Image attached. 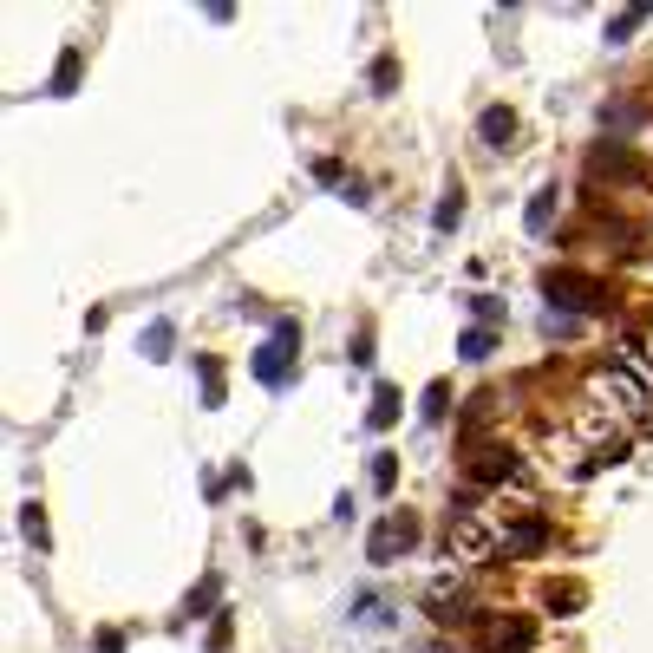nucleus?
I'll use <instances>...</instances> for the list:
<instances>
[{"mask_svg": "<svg viewBox=\"0 0 653 653\" xmlns=\"http://www.w3.org/2000/svg\"><path fill=\"white\" fill-rule=\"evenodd\" d=\"M542 294H556V301H569L575 314H601V307H608V281H595V275H575V268H549V275H542Z\"/></svg>", "mask_w": 653, "mask_h": 653, "instance_id": "1", "label": "nucleus"}, {"mask_svg": "<svg viewBox=\"0 0 653 653\" xmlns=\"http://www.w3.org/2000/svg\"><path fill=\"white\" fill-rule=\"evenodd\" d=\"M294 347H301V327H294V320H275V334H268L262 353H255V379H262V386H288Z\"/></svg>", "mask_w": 653, "mask_h": 653, "instance_id": "2", "label": "nucleus"}, {"mask_svg": "<svg viewBox=\"0 0 653 653\" xmlns=\"http://www.w3.org/2000/svg\"><path fill=\"white\" fill-rule=\"evenodd\" d=\"M477 640L490 653H529L536 647V621L529 614H490V621H477Z\"/></svg>", "mask_w": 653, "mask_h": 653, "instance_id": "3", "label": "nucleus"}, {"mask_svg": "<svg viewBox=\"0 0 653 653\" xmlns=\"http://www.w3.org/2000/svg\"><path fill=\"white\" fill-rule=\"evenodd\" d=\"M412 542H418V516L392 510L386 523H379L373 536H366V556H373V562H392V556H405V549H412Z\"/></svg>", "mask_w": 653, "mask_h": 653, "instance_id": "4", "label": "nucleus"}, {"mask_svg": "<svg viewBox=\"0 0 653 653\" xmlns=\"http://www.w3.org/2000/svg\"><path fill=\"white\" fill-rule=\"evenodd\" d=\"M542 542H549V523H542V510H523L510 529L497 536V556H536Z\"/></svg>", "mask_w": 653, "mask_h": 653, "instance_id": "5", "label": "nucleus"}, {"mask_svg": "<svg viewBox=\"0 0 653 653\" xmlns=\"http://www.w3.org/2000/svg\"><path fill=\"white\" fill-rule=\"evenodd\" d=\"M503 477H516V451L490 445V451H477V458H471V484H503Z\"/></svg>", "mask_w": 653, "mask_h": 653, "instance_id": "6", "label": "nucleus"}, {"mask_svg": "<svg viewBox=\"0 0 653 653\" xmlns=\"http://www.w3.org/2000/svg\"><path fill=\"white\" fill-rule=\"evenodd\" d=\"M477 131H484V144H490V151H510V138H516V118H510V105H490V112L477 118Z\"/></svg>", "mask_w": 653, "mask_h": 653, "instance_id": "7", "label": "nucleus"}, {"mask_svg": "<svg viewBox=\"0 0 653 653\" xmlns=\"http://www.w3.org/2000/svg\"><path fill=\"white\" fill-rule=\"evenodd\" d=\"M490 347H497V334H490V327H471V334L458 340V353H464V360H490Z\"/></svg>", "mask_w": 653, "mask_h": 653, "instance_id": "8", "label": "nucleus"}, {"mask_svg": "<svg viewBox=\"0 0 653 653\" xmlns=\"http://www.w3.org/2000/svg\"><path fill=\"white\" fill-rule=\"evenodd\" d=\"M549 223H556V190H542L536 203H529V229H536V236H542V229H549Z\"/></svg>", "mask_w": 653, "mask_h": 653, "instance_id": "9", "label": "nucleus"}, {"mask_svg": "<svg viewBox=\"0 0 653 653\" xmlns=\"http://www.w3.org/2000/svg\"><path fill=\"white\" fill-rule=\"evenodd\" d=\"M392 484H399V458L379 451V458H373V490H392Z\"/></svg>", "mask_w": 653, "mask_h": 653, "instance_id": "10", "label": "nucleus"}, {"mask_svg": "<svg viewBox=\"0 0 653 653\" xmlns=\"http://www.w3.org/2000/svg\"><path fill=\"white\" fill-rule=\"evenodd\" d=\"M144 353H151V360H164V353H170V320H151V334H144Z\"/></svg>", "mask_w": 653, "mask_h": 653, "instance_id": "11", "label": "nucleus"}, {"mask_svg": "<svg viewBox=\"0 0 653 653\" xmlns=\"http://www.w3.org/2000/svg\"><path fill=\"white\" fill-rule=\"evenodd\" d=\"M366 418H373V425H392V418H399V392L379 386V399H373V412H366Z\"/></svg>", "mask_w": 653, "mask_h": 653, "instance_id": "12", "label": "nucleus"}, {"mask_svg": "<svg viewBox=\"0 0 653 653\" xmlns=\"http://www.w3.org/2000/svg\"><path fill=\"white\" fill-rule=\"evenodd\" d=\"M464 216V190H445V203H438V229H458Z\"/></svg>", "mask_w": 653, "mask_h": 653, "instance_id": "13", "label": "nucleus"}, {"mask_svg": "<svg viewBox=\"0 0 653 653\" xmlns=\"http://www.w3.org/2000/svg\"><path fill=\"white\" fill-rule=\"evenodd\" d=\"M653 14V7H634V14H621V20H614V27H608V40H627V33H634L640 27V20H647Z\"/></svg>", "mask_w": 653, "mask_h": 653, "instance_id": "14", "label": "nucleus"}, {"mask_svg": "<svg viewBox=\"0 0 653 653\" xmlns=\"http://www.w3.org/2000/svg\"><path fill=\"white\" fill-rule=\"evenodd\" d=\"M549 608H582V588H575V582L562 588V582H556V588H549Z\"/></svg>", "mask_w": 653, "mask_h": 653, "instance_id": "15", "label": "nucleus"}, {"mask_svg": "<svg viewBox=\"0 0 653 653\" xmlns=\"http://www.w3.org/2000/svg\"><path fill=\"white\" fill-rule=\"evenodd\" d=\"M203 392H209V405H223V373H216V360H203Z\"/></svg>", "mask_w": 653, "mask_h": 653, "instance_id": "16", "label": "nucleus"}, {"mask_svg": "<svg viewBox=\"0 0 653 653\" xmlns=\"http://www.w3.org/2000/svg\"><path fill=\"white\" fill-rule=\"evenodd\" d=\"M445 399H451L445 386H425V405H418V412H425V418H445Z\"/></svg>", "mask_w": 653, "mask_h": 653, "instance_id": "17", "label": "nucleus"}, {"mask_svg": "<svg viewBox=\"0 0 653 653\" xmlns=\"http://www.w3.org/2000/svg\"><path fill=\"white\" fill-rule=\"evenodd\" d=\"M72 79H79V53H66V59H59V72H53L59 92H72Z\"/></svg>", "mask_w": 653, "mask_h": 653, "instance_id": "18", "label": "nucleus"}]
</instances>
